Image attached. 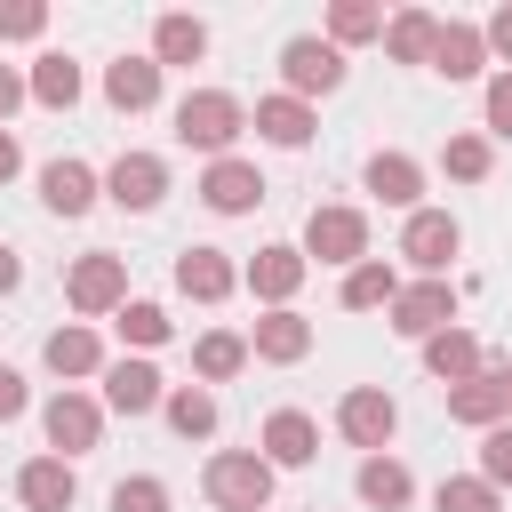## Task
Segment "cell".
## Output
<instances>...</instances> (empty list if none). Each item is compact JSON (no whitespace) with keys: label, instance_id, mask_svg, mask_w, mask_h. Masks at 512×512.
Wrapping results in <instances>:
<instances>
[{"label":"cell","instance_id":"1","mask_svg":"<svg viewBox=\"0 0 512 512\" xmlns=\"http://www.w3.org/2000/svg\"><path fill=\"white\" fill-rule=\"evenodd\" d=\"M168 120H176V144L184 152H208V160H232V144L248 136V104L232 88H184Z\"/></svg>","mask_w":512,"mask_h":512},{"label":"cell","instance_id":"2","mask_svg":"<svg viewBox=\"0 0 512 512\" xmlns=\"http://www.w3.org/2000/svg\"><path fill=\"white\" fill-rule=\"evenodd\" d=\"M272 464L256 456V448H216L208 464H200V496L216 504V512H272Z\"/></svg>","mask_w":512,"mask_h":512},{"label":"cell","instance_id":"3","mask_svg":"<svg viewBox=\"0 0 512 512\" xmlns=\"http://www.w3.org/2000/svg\"><path fill=\"white\" fill-rule=\"evenodd\" d=\"M304 264H336V272H352V264H368V208H344V200H320L312 216H304Z\"/></svg>","mask_w":512,"mask_h":512},{"label":"cell","instance_id":"4","mask_svg":"<svg viewBox=\"0 0 512 512\" xmlns=\"http://www.w3.org/2000/svg\"><path fill=\"white\" fill-rule=\"evenodd\" d=\"M64 304L96 328V320H112L120 304H128V256H112V248H88V256H72L64 264Z\"/></svg>","mask_w":512,"mask_h":512},{"label":"cell","instance_id":"5","mask_svg":"<svg viewBox=\"0 0 512 512\" xmlns=\"http://www.w3.org/2000/svg\"><path fill=\"white\" fill-rule=\"evenodd\" d=\"M344 72H352V64H344V48H336L328 32H296V40H280V88H288V96H304V104H312V96H336Z\"/></svg>","mask_w":512,"mask_h":512},{"label":"cell","instance_id":"6","mask_svg":"<svg viewBox=\"0 0 512 512\" xmlns=\"http://www.w3.org/2000/svg\"><path fill=\"white\" fill-rule=\"evenodd\" d=\"M40 432H48V456L80 464V456L104 440V400H96V392H80V384H64V392H48V408H40Z\"/></svg>","mask_w":512,"mask_h":512},{"label":"cell","instance_id":"7","mask_svg":"<svg viewBox=\"0 0 512 512\" xmlns=\"http://www.w3.org/2000/svg\"><path fill=\"white\" fill-rule=\"evenodd\" d=\"M336 432L360 448V456H392V432H400V400L384 384H352L336 400Z\"/></svg>","mask_w":512,"mask_h":512},{"label":"cell","instance_id":"8","mask_svg":"<svg viewBox=\"0 0 512 512\" xmlns=\"http://www.w3.org/2000/svg\"><path fill=\"white\" fill-rule=\"evenodd\" d=\"M400 256L416 264V280H448V264L464 256V224H456L448 208H416V216L400 224Z\"/></svg>","mask_w":512,"mask_h":512},{"label":"cell","instance_id":"9","mask_svg":"<svg viewBox=\"0 0 512 512\" xmlns=\"http://www.w3.org/2000/svg\"><path fill=\"white\" fill-rule=\"evenodd\" d=\"M304 248H288V240H272V248H256L248 264H240V288L264 304V312H288L296 304V288H304Z\"/></svg>","mask_w":512,"mask_h":512},{"label":"cell","instance_id":"10","mask_svg":"<svg viewBox=\"0 0 512 512\" xmlns=\"http://www.w3.org/2000/svg\"><path fill=\"white\" fill-rule=\"evenodd\" d=\"M512 360H488L472 384H456L448 392V424H464V432H496V424H512V376H504Z\"/></svg>","mask_w":512,"mask_h":512},{"label":"cell","instance_id":"11","mask_svg":"<svg viewBox=\"0 0 512 512\" xmlns=\"http://www.w3.org/2000/svg\"><path fill=\"white\" fill-rule=\"evenodd\" d=\"M104 200L128 208V216H152V208L168 200V160H160V152H120V160L104 168Z\"/></svg>","mask_w":512,"mask_h":512},{"label":"cell","instance_id":"12","mask_svg":"<svg viewBox=\"0 0 512 512\" xmlns=\"http://www.w3.org/2000/svg\"><path fill=\"white\" fill-rule=\"evenodd\" d=\"M264 192H272V184H264V168H256V160H240V152L200 168V200H208V216H256V208H264Z\"/></svg>","mask_w":512,"mask_h":512},{"label":"cell","instance_id":"13","mask_svg":"<svg viewBox=\"0 0 512 512\" xmlns=\"http://www.w3.org/2000/svg\"><path fill=\"white\" fill-rule=\"evenodd\" d=\"M440 328H456V288H448V280H408V288L392 296V336L432 344Z\"/></svg>","mask_w":512,"mask_h":512},{"label":"cell","instance_id":"14","mask_svg":"<svg viewBox=\"0 0 512 512\" xmlns=\"http://www.w3.org/2000/svg\"><path fill=\"white\" fill-rule=\"evenodd\" d=\"M96 384H104V408H112V416H152V408L168 400V376H160L144 352H120Z\"/></svg>","mask_w":512,"mask_h":512},{"label":"cell","instance_id":"15","mask_svg":"<svg viewBox=\"0 0 512 512\" xmlns=\"http://www.w3.org/2000/svg\"><path fill=\"white\" fill-rule=\"evenodd\" d=\"M248 128L272 144V152H304L312 136H320V112L304 104V96H288V88H272V96H256V112H248Z\"/></svg>","mask_w":512,"mask_h":512},{"label":"cell","instance_id":"16","mask_svg":"<svg viewBox=\"0 0 512 512\" xmlns=\"http://www.w3.org/2000/svg\"><path fill=\"white\" fill-rule=\"evenodd\" d=\"M96 200H104V176H96L88 160L56 152V160L40 168V208H48V216H64V224H72V216H88Z\"/></svg>","mask_w":512,"mask_h":512},{"label":"cell","instance_id":"17","mask_svg":"<svg viewBox=\"0 0 512 512\" xmlns=\"http://www.w3.org/2000/svg\"><path fill=\"white\" fill-rule=\"evenodd\" d=\"M232 288H240V264H232V248H208V240L176 248V296H192V304H224Z\"/></svg>","mask_w":512,"mask_h":512},{"label":"cell","instance_id":"18","mask_svg":"<svg viewBox=\"0 0 512 512\" xmlns=\"http://www.w3.org/2000/svg\"><path fill=\"white\" fill-rule=\"evenodd\" d=\"M40 360H48V376H64V384H88V376H104V368H112V352H104V336H96L88 320H64V328H48Z\"/></svg>","mask_w":512,"mask_h":512},{"label":"cell","instance_id":"19","mask_svg":"<svg viewBox=\"0 0 512 512\" xmlns=\"http://www.w3.org/2000/svg\"><path fill=\"white\" fill-rule=\"evenodd\" d=\"M256 456H264L272 472H304V464L320 456V424H312L304 408H272L264 432H256Z\"/></svg>","mask_w":512,"mask_h":512},{"label":"cell","instance_id":"20","mask_svg":"<svg viewBox=\"0 0 512 512\" xmlns=\"http://www.w3.org/2000/svg\"><path fill=\"white\" fill-rule=\"evenodd\" d=\"M16 504L24 512H72L80 504V472L64 456H24L16 464Z\"/></svg>","mask_w":512,"mask_h":512},{"label":"cell","instance_id":"21","mask_svg":"<svg viewBox=\"0 0 512 512\" xmlns=\"http://www.w3.org/2000/svg\"><path fill=\"white\" fill-rule=\"evenodd\" d=\"M488 32L472 16H440V48H432V72L440 80H488Z\"/></svg>","mask_w":512,"mask_h":512},{"label":"cell","instance_id":"22","mask_svg":"<svg viewBox=\"0 0 512 512\" xmlns=\"http://www.w3.org/2000/svg\"><path fill=\"white\" fill-rule=\"evenodd\" d=\"M360 184H368L384 208H400V216H416V208H424V160H416V152H368Z\"/></svg>","mask_w":512,"mask_h":512},{"label":"cell","instance_id":"23","mask_svg":"<svg viewBox=\"0 0 512 512\" xmlns=\"http://www.w3.org/2000/svg\"><path fill=\"white\" fill-rule=\"evenodd\" d=\"M160 80H168V72L152 64V48H144V56H112V64H104V104L136 120V112L160 104Z\"/></svg>","mask_w":512,"mask_h":512},{"label":"cell","instance_id":"24","mask_svg":"<svg viewBox=\"0 0 512 512\" xmlns=\"http://www.w3.org/2000/svg\"><path fill=\"white\" fill-rule=\"evenodd\" d=\"M248 352H256V360H272V368H296V360L312 352V320H304L296 304H288V312H256Z\"/></svg>","mask_w":512,"mask_h":512},{"label":"cell","instance_id":"25","mask_svg":"<svg viewBox=\"0 0 512 512\" xmlns=\"http://www.w3.org/2000/svg\"><path fill=\"white\" fill-rule=\"evenodd\" d=\"M424 368H432L440 392H456V384H472V376L488 368V344H480L472 328H440V336L424 344Z\"/></svg>","mask_w":512,"mask_h":512},{"label":"cell","instance_id":"26","mask_svg":"<svg viewBox=\"0 0 512 512\" xmlns=\"http://www.w3.org/2000/svg\"><path fill=\"white\" fill-rule=\"evenodd\" d=\"M352 496H360L368 512H408V504H416V472H408L400 456H360Z\"/></svg>","mask_w":512,"mask_h":512},{"label":"cell","instance_id":"27","mask_svg":"<svg viewBox=\"0 0 512 512\" xmlns=\"http://www.w3.org/2000/svg\"><path fill=\"white\" fill-rule=\"evenodd\" d=\"M200 56H208V24H200V16H184V8L152 16V64H160V72H192Z\"/></svg>","mask_w":512,"mask_h":512},{"label":"cell","instance_id":"28","mask_svg":"<svg viewBox=\"0 0 512 512\" xmlns=\"http://www.w3.org/2000/svg\"><path fill=\"white\" fill-rule=\"evenodd\" d=\"M24 80H32V104H48V112H72L80 104V56H64V48H40L32 64H24Z\"/></svg>","mask_w":512,"mask_h":512},{"label":"cell","instance_id":"29","mask_svg":"<svg viewBox=\"0 0 512 512\" xmlns=\"http://www.w3.org/2000/svg\"><path fill=\"white\" fill-rule=\"evenodd\" d=\"M248 360H256V352H248V336H240V328H208V336H192V384H208V392H216V384H232Z\"/></svg>","mask_w":512,"mask_h":512},{"label":"cell","instance_id":"30","mask_svg":"<svg viewBox=\"0 0 512 512\" xmlns=\"http://www.w3.org/2000/svg\"><path fill=\"white\" fill-rule=\"evenodd\" d=\"M432 48H440V16H432V8H392V24H384V56L432 72Z\"/></svg>","mask_w":512,"mask_h":512},{"label":"cell","instance_id":"31","mask_svg":"<svg viewBox=\"0 0 512 512\" xmlns=\"http://www.w3.org/2000/svg\"><path fill=\"white\" fill-rule=\"evenodd\" d=\"M160 416H168V432H176V440H216V424H224V408H216V392H208V384H168Z\"/></svg>","mask_w":512,"mask_h":512},{"label":"cell","instance_id":"32","mask_svg":"<svg viewBox=\"0 0 512 512\" xmlns=\"http://www.w3.org/2000/svg\"><path fill=\"white\" fill-rule=\"evenodd\" d=\"M400 288H408V280H400L384 256H368V264H352V272H344V288H336V296H344V312H392V296H400Z\"/></svg>","mask_w":512,"mask_h":512},{"label":"cell","instance_id":"33","mask_svg":"<svg viewBox=\"0 0 512 512\" xmlns=\"http://www.w3.org/2000/svg\"><path fill=\"white\" fill-rule=\"evenodd\" d=\"M112 328H120V344H128V352H144V360H152V352H160V344L176 336L168 304H152V296H128V304L112 312Z\"/></svg>","mask_w":512,"mask_h":512},{"label":"cell","instance_id":"34","mask_svg":"<svg viewBox=\"0 0 512 512\" xmlns=\"http://www.w3.org/2000/svg\"><path fill=\"white\" fill-rule=\"evenodd\" d=\"M384 24H392V16H384L376 0H336V8H328V40H336V48H368V40H384Z\"/></svg>","mask_w":512,"mask_h":512},{"label":"cell","instance_id":"35","mask_svg":"<svg viewBox=\"0 0 512 512\" xmlns=\"http://www.w3.org/2000/svg\"><path fill=\"white\" fill-rule=\"evenodd\" d=\"M440 168H448L456 184H488V168H496V144H488L480 128H456V136L440 144Z\"/></svg>","mask_w":512,"mask_h":512},{"label":"cell","instance_id":"36","mask_svg":"<svg viewBox=\"0 0 512 512\" xmlns=\"http://www.w3.org/2000/svg\"><path fill=\"white\" fill-rule=\"evenodd\" d=\"M432 512H504V488H488L480 472H448L432 488Z\"/></svg>","mask_w":512,"mask_h":512},{"label":"cell","instance_id":"37","mask_svg":"<svg viewBox=\"0 0 512 512\" xmlns=\"http://www.w3.org/2000/svg\"><path fill=\"white\" fill-rule=\"evenodd\" d=\"M480 136L488 144H512V72H488L480 80Z\"/></svg>","mask_w":512,"mask_h":512},{"label":"cell","instance_id":"38","mask_svg":"<svg viewBox=\"0 0 512 512\" xmlns=\"http://www.w3.org/2000/svg\"><path fill=\"white\" fill-rule=\"evenodd\" d=\"M112 512H168V480H152V472H128V480H112V496H104Z\"/></svg>","mask_w":512,"mask_h":512},{"label":"cell","instance_id":"39","mask_svg":"<svg viewBox=\"0 0 512 512\" xmlns=\"http://www.w3.org/2000/svg\"><path fill=\"white\" fill-rule=\"evenodd\" d=\"M48 32V0H0V40H40Z\"/></svg>","mask_w":512,"mask_h":512},{"label":"cell","instance_id":"40","mask_svg":"<svg viewBox=\"0 0 512 512\" xmlns=\"http://www.w3.org/2000/svg\"><path fill=\"white\" fill-rule=\"evenodd\" d=\"M480 480H488V488H512V424L480 432Z\"/></svg>","mask_w":512,"mask_h":512},{"label":"cell","instance_id":"41","mask_svg":"<svg viewBox=\"0 0 512 512\" xmlns=\"http://www.w3.org/2000/svg\"><path fill=\"white\" fill-rule=\"evenodd\" d=\"M24 104H32V80H24L16 64H0V128H8V120H16Z\"/></svg>","mask_w":512,"mask_h":512},{"label":"cell","instance_id":"42","mask_svg":"<svg viewBox=\"0 0 512 512\" xmlns=\"http://www.w3.org/2000/svg\"><path fill=\"white\" fill-rule=\"evenodd\" d=\"M24 408H32V384H24V376H16L8 360H0V424H16Z\"/></svg>","mask_w":512,"mask_h":512},{"label":"cell","instance_id":"43","mask_svg":"<svg viewBox=\"0 0 512 512\" xmlns=\"http://www.w3.org/2000/svg\"><path fill=\"white\" fill-rule=\"evenodd\" d=\"M480 32H488V56L512 72V0H504V8H488V24H480Z\"/></svg>","mask_w":512,"mask_h":512},{"label":"cell","instance_id":"44","mask_svg":"<svg viewBox=\"0 0 512 512\" xmlns=\"http://www.w3.org/2000/svg\"><path fill=\"white\" fill-rule=\"evenodd\" d=\"M24 176V144H16V128H0V184H16Z\"/></svg>","mask_w":512,"mask_h":512},{"label":"cell","instance_id":"45","mask_svg":"<svg viewBox=\"0 0 512 512\" xmlns=\"http://www.w3.org/2000/svg\"><path fill=\"white\" fill-rule=\"evenodd\" d=\"M16 288H24V256L0 240V296H16Z\"/></svg>","mask_w":512,"mask_h":512},{"label":"cell","instance_id":"46","mask_svg":"<svg viewBox=\"0 0 512 512\" xmlns=\"http://www.w3.org/2000/svg\"><path fill=\"white\" fill-rule=\"evenodd\" d=\"M504 376H512V368H504Z\"/></svg>","mask_w":512,"mask_h":512}]
</instances>
